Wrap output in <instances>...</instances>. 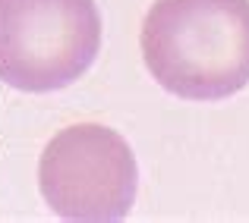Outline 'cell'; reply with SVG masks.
<instances>
[{"instance_id": "2", "label": "cell", "mask_w": 249, "mask_h": 223, "mask_svg": "<svg viewBox=\"0 0 249 223\" xmlns=\"http://www.w3.org/2000/svg\"><path fill=\"white\" fill-rule=\"evenodd\" d=\"M95 0H0V82L29 95L70 88L98 60Z\"/></svg>"}, {"instance_id": "1", "label": "cell", "mask_w": 249, "mask_h": 223, "mask_svg": "<svg viewBox=\"0 0 249 223\" xmlns=\"http://www.w3.org/2000/svg\"><path fill=\"white\" fill-rule=\"evenodd\" d=\"M142 60L183 101H224L249 85V0H155Z\"/></svg>"}, {"instance_id": "3", "label": "cell", "mask_w": 249, "mask_h": 223, "mask_svg": "<svg viewBox=\"0 0 249 223\" xmlns=\"http://www.w3.org/2000/svg\"><path fill=\"white\" fill-rule=\"evenodd\" d=\"M41 198L60 220L114 223L136 205L139 167L120 132L101 123L67 126L38 160Z\"/></svg>"}]
</instances>
